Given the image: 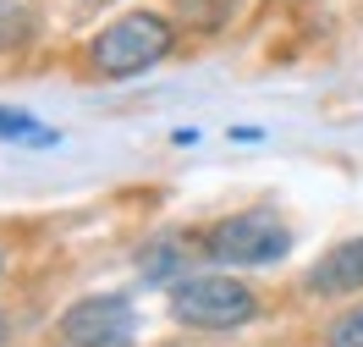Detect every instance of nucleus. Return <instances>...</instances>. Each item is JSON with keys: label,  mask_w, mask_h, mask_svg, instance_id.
Masks as SVG:
<instances>
[{"label": "nucleus", "mask_w": 363, "mask_h": 347, "mask_svg": "<svg viewBox=\"0 0 363 347\" xmlns=\"http://www.w3.org/2000/svg\"><path fill=\"white\" fill-rule=\"evenodd\" d=\"M94 72L105 77H133V72H149L155 61L171 55V23L155 17V11H133V17H116L105 33H94Z\"/></svg>", "instance_id": "1"}, {"label": "nucleus", "mask_w": 363, "mask_h": 347, "mask_svg": "<svg viewBox=\"0 0 363 347\" xmlns=\"http://www.w3.org/2000/svg\"><path fill=\"white\" fill-rule=\"evenodd\" d=\"M171 314L182 325H199V331H231V325H248L259 314V303L231 276H193L171 292Z\"/></svg>", "instance_id": "2"}, {"label": "nucleus", "mask_w": 363, "mask_h": 347, "mask_svg": "<svg viewBox=\"0 0 363 347\" xmlns=\"http://www.w3.org/2000/svg\"><path fill=\"white\" fill-rule=\"evenodd\" d=\"M292 248V231L275 221L270 209H242V215H226L220 226L209 231V254L220 265H270Z\"/></svg>", "instance_id": "3"}, {"label": "nucleus", "mask_w": 363, "mask_h": 347, "mask_svg": "<svg viewBox=\"0 0 363 347\" xmlns=\"http://www.w3.org/2000/svg\"><path fill=\"white\" fill-rule=\"evenodd\" d=\"M61 336L72 347H133L138 314L121 292H99V298L72 303V314L61 320Z\"/></svg>", "instance_id": "4"}, {"label": "nucleus", "mask_w": 363, "mask_h": 347, "mask_svg": "<svg viewBox=\"0 0 363 347\" xmlns=\"http://www.w3.org/2000/svg\"><path fill=\"white\" fill-rule=\"evenodd\" d=\"M308 287H314V292H325V298L358 292V287H363V237H352V243L330 248V254L308 270Z\"/></svg>", "instance_id": "5"}, {"label": "nucleus", "mask_w": 363, "mask_h": 347, "mask_svg": "<svg viewBox=\"0 0 363 347\" xmlns=\"http://www.w3.org/2000/svg\"><path fill=\"white\" fill-rule=\"evenodd\" d=\"M0 138L28 143V149H55V143H61V133H55V127H45V121H33V116H23V111H0Z\"/></svg>", "instance_id": "6"}, {"label": "nucleus", "mask_w": 363, "mask_h": 347, "mask_svg": "<svg viewBox=\"0 0 363 347\" xmlns=\"http://www.w3.org/2000/svg\"><path fill=\"white\" fill-rule=\"evenodd\" d=\"M138 265H143V276H149V281H165V276L182 265V254L171 248V243H155V248H143V259H138Z\"/></svg>", "instance_id": "7"}, {"label": "nucleus", "mask_w": 363, "mask_h": 347, "mask_svg": "<svg viewBox=\"0 0 363 347\" xmlns=\"http://www.w3.org/2000/svg\"><path fill=\"white\" fill-rule=\"evenodd\" d=\"M336 347H363V309L336 325Z\"/></svg>", "instance_id": "8"}, {"label": "nucleus", "mask_w": 363, "mask_h": 347, "mask_svg": "<svg viewBox=\"0 0 363 347\" xmlns=\"http://www.w3.org/2000/svg\"><path fill=\"white\" fill-rule=\"evenodd\" d=\"M0 342H6V320H0Z\"/></svg>", "instance_id": "9"}]
</instances>
